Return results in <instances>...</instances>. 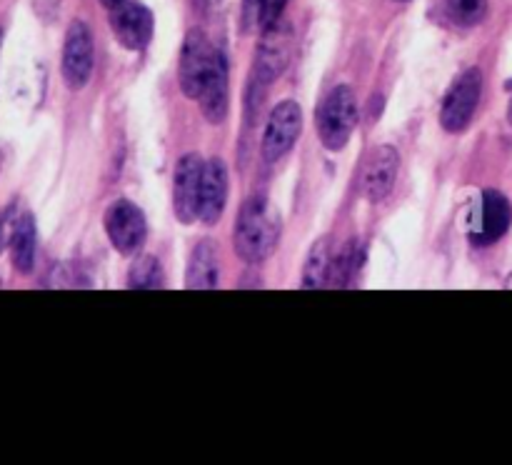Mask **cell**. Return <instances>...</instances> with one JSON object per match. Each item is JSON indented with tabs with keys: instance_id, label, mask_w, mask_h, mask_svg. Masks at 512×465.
I'll use <instances>...</instances> for the list:
<instances>
[{
	"instance_id": "obj_1",
	"label": "cell",
	"mask_w": 512,
	"mask_h": 465,
	"mask_svg": "<svg viewBox=\"0 0 512 465\" xmlns=\"http://www.w3.org/2000/svg\"><path fill=\"white\" fill-rule=\"evenodd\" d=\"M280 240L278 213L263 195H253L243 203L235 223V250L245 263H260L275 250Z\"/></svg>"
},
{
	"instance_id": "obj_2",
	"label": "cell",
	"mask_w": 512,
	"mask_h": 465,
	"mask_svg": "<svg viewBox=\"0 0 512 465\" xmlns=\"http://www.w3.org/2000/svg\"><path fill=\"white\" fill-rule=\"evenodd\" d=\"M358 100L348 85H338L325 95L318 110V133L328 150L338 153L348 145L355 125H358Z\"/></svg>"
},
{
	"instance_id": "obj_3",
	"label": "cell",
	"mask_w": 512,
	"mask_h": 465,
	"mask_svg": "<svg viewBox=\"0 0 512 465\" xmlns=\"http://www.w3.org/2000/svg\"><path fill=\"white\" fill-rule=\"evenodd\" d=\"M220 50H215L210 45V40L205 38L203 30H190L185 35L183 50H180V68H178V80L180 88L188 98L200 100L205 85L210 83V75H213L215 63H218Z\"/></svg>"
},
{
	"instance_id": "obj_4",
	"label": "cell",
	"mask_w": 512,
	"mask_h": 465,
	"mask_svg": "<svg viewBox=\"0 0 512 465\" xmlns=\"http://www.w3.org/2000/svg\"><path fill=\"white\" fill-rule=\"evenodd\" d=\"M295 50V30L285 18L273 20L265 25L260 38L258 53H255V75L258 83L270 85L285 73Z\"/></svg>"
},
{
	"instance_id": "obj_5",
	"label": "cell",
	"mask_w": 512,
	"mask_h": 465,
	"mask_svg": "<svg viewBox=\"0 0 512 465\" xmlns=\"http://www.w3.org/2000/svg\"><path fill=\"white\" fill-rule=\"evenodd\" d=\"M480 95H483V73L478 68H468L445 93L440 123L448 133H463L478 110Z\"/></svg>"
},
{
	"instance_id": "obj_6",
	"label": "cell",
	"mask_w": 512,
	"mask_h": 465,
	"mask_svg": "<svg viewBox=\"0 0 512 465\" xmlns=\"http://www.w3.org/2000/svg\"><path fill=\"white\" fill-rule=\"evenodd\" d=\"M95 50H93V33L83 20L70 23L65 33L63 45V80L70 90H80L88 85L93 75Z\"/></svg>"
},
{
	"instance_id": "obj_7",
	"label": "cell",
	"mask_w": 512,
	"mask_h": 465,
	"mask_svg": "<svg viewBox=\"0 0 512 465\" xmlns=\"http://www.w3.org/2000/svg\"><path fill=\"white\" fill-rule=\"evenodd\" d=\"M105 230L113 243V248L123 255L138 253L140 245L148 235V223H145L143 210L130 200H118L105 213Z\"/></svg>"
},
{
	"instance_id": "obj_8",
	"label": "cell",
	"mask_w": 512,
	"mask_h": 465,
	"mask_svg": "<svg viewBox=\"0 0 512 465\" xmlns=\"http://www.w3.org/2000/svg\"><path fill=\"white\" fill-rule=\"evenodd\" d=\"M205 163L198 153H188L178 160L173 180V210L180 223L190 225L200 218V188H203Z\"/></svg>"
},
{
	"instance_id": "obj_9",
	"label": "cell",
	"mask_w": 512,
	"mask_h": 465,
	"mask_svg": "<svg viewBox=\"0 0 512 465\" xmlns=\"http://www.w3.org/2000/svg\"><path fill=\"white\" fill-rule=\"evenodd\" d=\"M300 128H303V110H300V105L295 100H283V103L275 105L263 133L265 158L270 163H275L285 153H290L295 140H298Z\"/></svg>"
},
{
	"instance_id": "obj_10",
	"label": "cell",
	"mask_w": 512,
	"mask_h": 465,
	"mask_svg": "<svg viewBox=\"0 0 512 465\" xmlns=\"http://www.w3.org/2000/svg\"><path fill=\"white\" fill-rule=\"evenodd\" d=\"M110 25L118 43L128 50H143L153 38V13L135 0H123L115 5Z\"/></svg>"
},
{
	"instance_id": "obj_11",
	"label": "cell",
	"mask_w": 512,
	"mask_h": 465,
	"mask_svg": "<svg viewBox=\"0 0 512 465\" xmlns=\"http://www.w3.org/2000/svg\"><path fill=\"white\" fill-rule=\"evenodd\" d=\"M512 225V205L498 190H485L483 198H480L478 215H475L473 225V240L478 245L495 243V240L503 238Z\"/></svg>"
},
{
	"instance_id": "obj_12",
	"label": "cell",
	"mask_w": 512,
	"mask_h": 465,
	"mask_svg": "<svg viewBox=\"0 0 512 465\" xmlns=\"http://www.w3.org/2000/svg\"><path fill=\"white\" fill-rule=\"evenodd\" d=\"M398 165L400 155L393 145H378L368 155L363 168V193L370 203H380L383 198H388L395 178H398Z\"/></svg>"
},
{
	"instance_id": "obj_13",
	"label": "cell",
	"mask_w": 512,
	"mask_h": 465,
	"mask_svg": "<svg viewBox=\"0 0 512 465\" xmlns=\"http://www.w3.org/2000/svg\"><path fill=\"white\" fill-rule=\"evenodd\" d=\"M228 203V168L220 158H210L203 168V188H200V220L215 225Z\"/></svg>"
},
{
	"instance_id": "obj_14",
	"label": "cell",
	"mask_w": 512,
	"mask_h": 465,
	"mask_svg": "<svg viewBox=\"0 0 512 465\" xmlns=\"http://www.w3.org/2000/svg\"><path fill=\"white\" fill-rule=\"evenodd\" d=\"M220 268H218V250L210 240L195 245L193 255L188 260V273H185V285L190 290H213L218 288Z\"/></svg>"
},
{
	"instance_id": "obj_15",
	"label": "cell",
	"mask_w": 512,
	"mask_h": 465,
	"mask_svg": "<svg viewBox=\"0 0 512 465\" xmlns=\"http://www.w3.org/2000/svg\"><path fill=\"white\" fill-rule=\"evenodd\" d=\"M228 98V60L220 53L213 75H210V83L205 85L203 95H200V105H203V113L210 123H223L225 115H228Z\"/></svg>"
},
{
	"instance_id": "obj_16",
	"label": "cell",
	"mask_w": 512,
	"mask_h": 465,
	"mask_svg": "<svg viewBox=\"0 0 512 465\" xmlns=\"http://www.w3.org/2000/svg\"><path fill=\"white\" fill-rule=\"evenodd\" d=\"M35 250H38V228L30 213H23L15 220L13 238H10V253H13V268L28 275L35 265Z\"/></svg>"
},
{
	"instance_id": "obj_17",
	"label": "cell",
	"mask_w": 512,
	"mask_h": 465,
	"mask_svg": "<svg viewBox=\"0 0 512 465\" xmlns=\"http://www.w3.org/2000/svg\"><path fill=\"white\" fill-rule=\"evenodd\" d=\"M330 268H333V250H330V238H323L310 248L308 260H305L303 288H323V285H328Z\"/></svg>"
},
{
	"instance_id": "obj_18",
	"label": "cell",
	"mask_w": 512,
	"mask_h": 465,
	"mask_svg": "<svg viewBox=\"0 0 512 465\" xmlns=\"http://www.w3.org/2000/svg\"><path fill=\"white\" fill-rule=\"evenodd\" d=\"M360 265H363V250H360L358 240H350L338 253H333V268H330L328 285H338V288L348 285L358 275Z\"/></svg>"
},
{
	"instance_id": "obj_19",
	"label": "cell",
	"mask_w": 512,
	"mask_h": 465,
	"mask_svg": "<svg viewBox=\"0 0 512 465\" xmlns=\"http://www.w3.org/2000/svg\"><path fill=\"white\" fill-rule=\"evenodd\" d=\"M443 10L460 28H473L488 15V0H443Z\"/></svg>"
},
{
	"instance_id": "obj_20",
	"label": "cell",
	"mask_w": 512,
	"mask_h": 465,
	"mask_svg": "<svg viewBox=\"0 0 512 465\" xmlns=\"http://www.w3.org/2000/svg\"><path fill=\"white\" fill-rule=\"evenodd\" d=\"M130 288L138 290H155L163 285V268H160L158 258L153 255H140L130 268Z\"/></svg>"
},
{
	"instance_id": "obj_21",
	"label": "cell",
	"mask_w": 512,
	"mask_h": 465,
	"mask_svg": "<svg viewBox=\"0 0 512 465\" xmlns=\"http://www.w3.org/2000/svg\"><path fill=\"white\" fill-rule=\"evenodd\" d=\"M268 0H243V33L263 28Z\"/></svg>"
},
{
	"instance_id": "obj_22",
	"label": "cell",
	"mask_w": 512,
	"mask_h": 465,
	"mask_svg": "<svg viewBox=\"0 0 512 465\" xmlns=\"http://www.w3.org/2000/svg\"><path fill=\"white\" fill-rule=\"evenodd\" d=\"M15 205H10V208L0 210V253H3L5 248H8L10 238H13V228H15Z\"/></svg>"
},
{
	"instance_id": "obj_23",
	"label": "cell",
	"mask_w": 512,
	"mask_h": 465,
	"mask_svg": "<svg viewBox=\"0 0 512 465\" xmlns=\"http://www.w3.org/2000/svg\"><path fill=\"white\" fill-rule=\"evenodd\" d=\"M285 5H288V0H268V10H265V23H263V28H265V25H268V23H273V20L283 18Z\"/></svg>"
},
{
	"instance_id": "obj_24",
	"label": "cell",
	"mask_w": 512,
	"mask_h": 465,
	"mask_svg": "<svg viewBox=\"0 0 512 465\" xmlns=\"http://www.w3.org/2000/svg\"><path fill=\"white\" fill-rule=\"evenodd\" d=\"M100 3H103L105 8H110V10H113L115 5H120V3H123V0H100Z\"/></svg>"
},
{
	"instance_id": "obj_25",
	"label": "cell",
	"mask_w": 512,
	"mask_h": 465,
	"mask_svg": "<svg viewBox=\"0 0 512 465\" xmlns=\"http://www.w3.org/2000/svg\"><path fill=\"white\" fill-rule=\"evenodd\" d=\"M220 0H203V5H208V8H213V5H218Z\"/></svg>"
},
{
	"instance_id": "obj_26",
	"label": "cell",
	"mask_w": 512,
	"mask_h": 465,
	"mask_svg": "<svg viewBox=\"0 0 512 465\" xmlns=\"http://www.w3.org/2000/svg\"><path fill=\"white\" fill-rule=\"evenodd\" d=\"M508 120H510V125H512V100H510V105H508Z\"/></svg>"
},
{
	"instance_id": "obj_27",
	"label": "cell",
	"mask_w": 512,
	"mask_h": 465,
	"mask_svg": "<svg viewBox=\"0 0 512 465\" xmlns=\"http://www.w3.org/2000/svg\"><path fill=\"white\" fill-rule=\"evenodd\" d=\"M505 288H510V290H512V273H510V278L505 280Z\"/></svg>"
},
{
	"instance_id": "obj_28",
	"label": "cell",
	"mask_w": 512,
	"mask_h": 465,
	"mask_svg": "<svg viewBox=\"0 0 512 465\" xmlns=\"http://www.w3.org/2000/svg\"><path fill=\"white\" fill-rule=\"evenodd\" d=\"M395 3H408V0H395Z\"/></svg>"
}]
</instances>
